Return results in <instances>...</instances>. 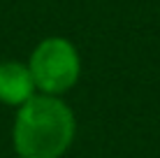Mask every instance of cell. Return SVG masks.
<instances>
[{
    "label": "cell",
    "mask_w": 160,
    "mask_h": 158,
    "mask_svg": "<svg viewBox=\"0 0 160 158\" xmlns=\"http://www.w3.org/2000/svg\"><path fill=\"white\" fill-rule=\"evenodd\" d=\"M77 140V116L65 98L37 93L14 112L12 149L19 158H65Z\"/></svg>",
    "instance_id": "cell-1"
},
{
    "label": "cell",
    "mask_w": 160,
    "mask_h": 158,
    "mask_svg": "<svg viewBox=\"0 0 160 158\" xmlns=\"http://www.w3.org/2000/svg\"><path fill=\"white\" fill-rule=\"evenodd\" d=\"M37 93L65 98L81 79V56L74 42L63 35H49L35 44L28 61Z\"/></svg>",
    "instance_id": "cell-2"
},
{
    "label": "cell",
    "mask_w": 160,
    "mask_h": 158,
    "mask_svg": "<svg viewBox=\"0 0 160 158\" xmlns=\"http://www.w3.org/2000/svg\"><path fill=\"white\" fill-rule=\"evenodd\" d=\"M37 95L28 65L21 61H0V105L19 110Z\"/></svg>",
    "instance_id": "cell-3"
}]
</instances>
